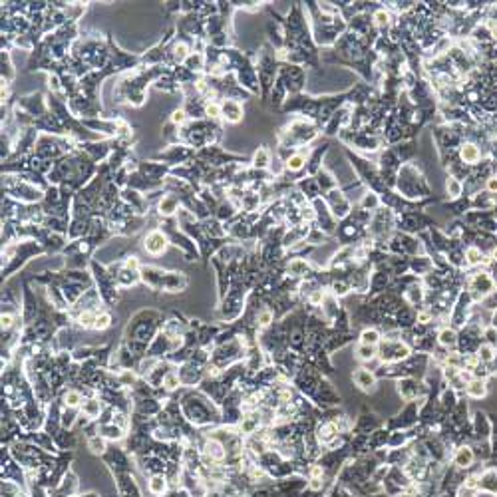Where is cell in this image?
<instances>
[{
    "label": "cell",
    "mask_w": 497,
    "mask_h": 497,
    "mask_svg": "<svg viewBox=\"0 0 497 497\" xmlns=\"http://www.w3.org/2000/svg\"><path fill=\"white\" fill-rule=\"evenodd\" d=\"M394 189L408 201L432 199V187H430L425 175H423L422 167L416 165L414 161L402 165L398 177H396V187Z\"/></svg>",
    "instance_id": "6da1fadb"
},
{
    "label": "cell",
    "mask_w": 497,
    "mask_h": 497,
    "mask_svg": "<svg viewBox=\"0 0 497 497\" xmlns=\"http://www.w3.org/2000/svg\"><path fill=\"white\" fill-rule=\"evenodd\" d=\"M322 199L326 201L328 209H330V213L334 215V219H336L338 223L344 221L350 213H352V209H354V205H352V201L348 199V195H346V191H344L342 187L332 189L330 193H326Z\"/></svg>",
    "instance_id": "7a4b0ae2"
},
{
    "label": "cell",
    "mask_w": 497,
    "mask_h": 497,
    "mask_svg": "<svg viewBox=\"0 0 497 497\" xmlns=\"http://www.w3.org/2000/svg\"><path fill=\"white\" fill-rule=\"evenodd\" d=\"M167 245H169V237L161 229H153L149 231L144 239V249L148 251V255L151 257H161L167 251Z\"/></svg>",
    "instance_id": "3957f363"
},
{
    "label": "cell",
    "mask_w": 497,
    "mask_h": 497,
    "mask_svg": "<svg viewBox=\"0 0 497 497\" xmlns=\"http://www.w3.org/2000/svg\"><path fill=\"white\" fill-rule=\"evenodd\" d=\"M398 394H400V398L406 400V402H416L418 398H422L423 394H425V388H423V384L418 378L406 376L402 380H398Z\"/></svg>",
    "instance_id": "277c9868"
},
{
    "label": "cell",
    "mask_w": 497,
    "mask_h": 497,
    "mask_svg": "<svg viewBox=\"0 0 497 497\" xmlns=\"http://www.w3.org/2000/svg\"><path fill=\"white\" fill-rule=\"evenodd\" d=\"M328 149H330V144H328L326 139L314 146L313 151H311V155H309V159H306V175L314 177V175L324 167L322 165V159H324V155L328 153Z\"/></svg>",
    "instance_id": "5b68a950"
},
{
    "label": "cell",
    "mask_w": 497,
    "mask_h": 497,
    "mask_svg": "<svg viewBox=\"0 0 497 497\" xmlns=\"http://www.w3.org/2000/svg\"><path fill=\"white\" fill-rule=\"evenodd\" d=\"M458 157H460V161L463 163V165L476 167L478 163H481V159H483V151H481V148H479L478 144H474V141H463V144L460 146V149H458Z\"/></svg>",
    "instance_id": "8992f818"
},
{
    "label": "cell",
    "mask_w": 497,
    "mask_h": 497,
    "mask_svg": "<svg viewBox=\"0 0 497 497\" xmlns=\"http://www.w3.org/2000/svg\"><path fill=\"white\" fill-rule=\"evenodd\" d=\"M352 382L356 384V388H360L362 392H372L376 388L378 376L376 372L370 368H356L352 372Z\"/></svg>",
    "instance_id": "52a82bcc"
},
{
    "label": "cell",
    "mask_w": 497,
    "mask_h": 497,
    "mask_svg": "<svg viewBox=\"0 0 497 497\" xmlns=\"http://www.w3.org/2000/svg\"><path fill=\"white\" fill-rule=\"evenodd\" d=\"M221 110H223V120H227V124H239L245 117V110H243V104L239 100H223L221 102Z\"/></svg>",
    "instance_id": "ba28073f"
},
{
    "label": "cell",
    "mask_w": 497,
    "mask_h": 497,
    "mask_svg": "<svg viewBox=\"0 0 497 497\" xmlns=\"http://www.w3.org/2000/svg\"><path fill=\"white\" fill-rule=\"evenodd\" d=\"M314 179H316V183H318V189H320L322 197H324L326 193H330L332 189L340 187L338 179H336V175H334V171H330L328 167H322V169L314 175Z\"/></svg>",
    "instance_id": "9c48e42d"
},
{
    "label": "cell",
    "mask_w": 497,
    "mask_h": 497,
    "mask_svg": "<svg viewBox=\"0 0 497 497\" xmlns=\"http://www.w3.org/2000/svg\"><path fill=\"white\" fill-rule=\"evenodd\" d=\"M436 338H438V346H442V348H445L447 352H449V350H456V348H458L460 332L456 330V328H452V326L447 324V326H442V328L438 330Z\"/></svg>",
    "instance_id": "30bf717a"
},
{
    "label": "cell",
    "mask_w": 497,
    "mask_h": 497,
    "mask_svg": "<svg viewBox=\"0 0 497 497\" xmlns=\"http://www.w3.org/2000/svg\"><path fill=\"white\" fill-rule=\"evenodd\" d=\"M271 163H273V153H271V149L267 148V146H258V148L255 149V153H253V159H251L253 169H257V171H267V169L271 167Z\"/></svg>",
    "instance_id": "8fae6325"
},
{
    "label": "cell",
    "mask_w": 497,
    "mask_h": 497,
    "mask_svg": "<svg viewBox=\"0 0 497 497\" xmlns=\"http://www.w3.org/2000/svg\"><path fill=\"white\" fill-rule=\"evenodd\" d=\"M489 394V386H487V380H479V378H471L465 386V398L469 400H481Z\"/></svg>",
    "instance_id": "7c38bea8"
},
{
    "label": "cell",
    "mask_w": 497,
    "mask_h": 497,
    "mask_svg": "<svg viewBox=\"0 0 497 497\" xmlns=\"http://www.w3.org/2000/svg\"><path fill=\"white\" fill-rule=\"evenodd\" d=\"M443 207L454 215V219H461L465 213L471 211V197H460V199H454V201H445Z\"/></svg>",
    "instance_id": "4fadbf2b"
},
{
    "label": "cell",
    "mask_w": 497,
    "mask_h": 497,
    "mask_svg": "<svg viewBox=\"0 0 497 497\" xmlns=\"http://www.w3.org/2000/svg\"><path fill=\"white\" fill-rule=\"evenodd\" d=\"M157 211L161 217H173L179 211V195H173V193L163 195L157 203Z\"/></svg>",
    "instance_id": "5bb4252c"
},
{
    "label": "cell",
    "mask_w": 497,
    "mask_h": 497,
    "mask_svg": "<svg viewBox=\"0 0 497 497\" xmlns=\"http://www.w3.org/2000/svg\"><path fill=\"white\" fill-rule=\"evenodd\" d=\"M474 461H476V452H474L471 445H460V447L456 449V454H454V463H456L458 467L467 469V467H471Z\"/></svg>",
    "instance_id": "9a60e30c"
},
{
    "label": "cell",
    "mask_w": 497,
    "mask_h": 497,
    "mask_svg": "<svg viewBox=\"0 0 497 497\" xmlns=\"http://www.w3.org/2000/svg\"><path fill=\"white\" fill-rule=\"evenodd\" d=\"M203 452H205V456H207L211 461L223 460V458L227 456L225 445H223L219 440H215V438H211V440H207V442H205V445H203Z\"/></svg>",
    "instance_id": "2e32d148"
},
{
    "label": "cell",
    "mask_w": 497,
    "mask_h": 497,
    "mask_svg": "<svg viewBox=\"0 0 497 497\" xmlns=\"http://www.w3.org/2000/svg\"><path fill=\"white\" fill-rule=\"evenodd\" d=\"M358 207L360 209H364V211H368V213H374V211H378L380 207H382V201H380V195L378 193H374V191H364V195L360 197V201H358Z\"/></svg>",
    "instance_id": "e0dca14e"
},
{
    "label": "cell",
    "mask_w": 497,
    "mask_h": 497,
    "mask_svg": "<svg viewBox=\"0 0 497 497\" xmlns=\"http://www.w3.org/2000/svg\"><path fill=\"white\" fill-rule=\"evenodd\" d=\"M445 195H447V201H454V199L463 197V183H461L460 179L447 175L445 177Z\"/></svg>",
    "instance_id": "ac0fdd59"
},
{
    "label": "cell",
    "mask_w": 497,
    "mask_h": 497,
    "mask_svg": "<svg viewBox=\"0 0 497 497\" xmlns=\"http://www.w3.org/2000/svg\"><path fill=\"white\" fill-rule=\"evenodd\" d=\"M384 338H382V332L378 330V328H372V326H368V328H364V330L360 332V344H368V346H380V342H382Z\"/></svg>",
    "instance_id": "d6986e66"
},
{
    "label": "cell",
    "mask_w": 497,
    "mask_h": 497,
    "mask_svg": "<svg viewBox=\"0 0 497 497\" xmlns=\"http://www.w3.org/2000/svg\"><path fill=\"white\" fill-rule=\"evenodd\" d=\"M354 356L360 360V362H372L378 358V348L376 346H368V344H360L354 348Z\"/></svg>",
    "instance_id": "ffe728a7"
},
{
    "label": "cell",
    "mask_w": 497,
    "mask_h": 497,
    "mask_svg": "<svg viewBox=\"0 0 497 497\" xmlns=\"http://www.w3.org/2000/svg\"><path fill=\"white\" fill-rule=\"evenodd\" d=\"M148 489L151 495H163L167 489V481L163 476H153L148 481Z\"/></svg>",
    "instance_id": "44dd1931"
},
{
    "label": "cell",
    "mask_w": 497,
    "mask_h": 497,
    "mask_svg": "<svg viewBox=\"0 0 497 497\" xmlns=\"http://www.w3.org/2000/svg\"><path fill=\"white\" fill-rule=\"evenodd\" d=\"M205 117L211 120V122H217L219 117H223L221 110V102H205Z\"/></svg>",
    "instance_id": "7402d4cb"
},
{
    "label": "cell",
    "mask_w": 497,
    "mask_h": 497,
    "mask_svg": "<svg viewBox=\"0 0 497 497\" xmlns=\"http://www.w3.org/2000/svg\"><path fill=\"white\" fill-rule=\"evenodd\" d=\"M100 412H102V404H100L96 398H92V400H86V402L82 404V414H84V416H88V418H96V416H100Z\"/></svg>",
    "instance_id": "603a6c76"
},
{
    "label": "cell",
    "mask_w": 497,
    "mask_h": 497,
    "mask_svg": "<svg viewBox=\"0 0 497 497\" xmlns=\"http://www.w3.org/2000/svg\"><path fill=\"white\" fill-rule=\"evenodd\" d=\"M273 320H275V313H273L271 309H261V311L257 313L258 328H269V326L273 324Z\"/></svg>",
    "instance_id": "cb8c5ba5"
},
{
    "label": "cell",
    "mask_w": 497,
    "mask_h": 497,
    "mask_svg": "<svg viewBox=\"0 0 497 497\" xmlns=\"http://www.w3.org/2000/svg\"><path fill=\"white\" fill-rule=\"evenodd\" d=\"M179 384H181L179 372H167L165 376H163V380H161V386L165 388V390H175V388H179Z\"/></svg>",
    "instance_id": "d4e9b609"
},
{
    "label": "cell",
    "mask_w": 497,
    "mask_h": 497,
    "mask_svg": "<svg viewBox=\"0 0 497 497\" xmlns=\"http://www.w3.org/2000/svg\"><path fill=\"white\" fill-rule=\"evenodd\" d=\"M64 404L68 406L70 410H72V408H78V406H82V394H80L78 390H68V392L64 394Z\"/></svg>",
    "instance_id": "484cf974"
},
{
    "label": "cell",
    "mask_w": 497,
    "mask_h": 497,
    "mask_svg": "<svg viewBox=\"0 0 497 497\" xmlns=\"http://www.w3.org/2000/svg\"><path fill=\"white\" fill-rule=\"evenodd\" d=\"M88 447L92 449V454H104L106 452V438L104 436H92L88 440Z\"/></svg>",
    "instance_id": "4316f807"
},
{
    "label": "cell",
    "mask_w": 497,
    "mask_h": 497,
    "mask_svg": "<svg viewBox=\"0 0 497 497\" xmlns=\"http://www.w3.org/2000/svg\"><path fill=\"white\" fill-rule=\"evenodd\" d=\"M110 326H111V314L110 313L98 314L96 324H93V330H108Z\"/></svg>",
    "instance_id": "83f0119b"
},
{
    "label": "cell",
    "mask_w": 497,
    "mask_h": 497,
    "mask_svg": "<svg viewBox=\"0 0 497 497\" xmlns=\"http://www.w3.org/2000/svg\"><path fill=\"white\" fill-rule=\"evenodd\" d=\"M122 267L128 269V271H133V273H139V271H141V263H139V258L135 257V255H131V257L126 258Z\"/></svg>",
    "instance_id": "f1b7e54d"
},
{
    "label": "cell",
    "mask_w": 497,
    "mask_h": 497,
    "mask_svg": "<svg viewBox=\"0 0 497 497\" xmlns=\"http://www.w3.org/2000/svg\"><path fill=\"white\" fill-rule=\"evenodd\" d=\"M14 326V316L10 313H2V330H10Z\"/></svg>",
    "instance_id": "f546056e"
},
{
    "label": "cell",
    "mask_w": 497,
    "mask_h": 497,
    "mask_svg": "<svg viewBox=\"0 0 497 497\" xmlns=\"http://www.w3.org/2000/svg\"><path fill=\"white\" fill-rule=\"evenodd\" d=\"M476 491H478L476 487H469V485L463 483L460 489H458V497H476Z\"/></svg>",
    "instance_id": "4dcf8cb0"
},
{
    "label": "cell",
    "mask_w": 497,
    "mask_h": 497,
    "mask_svg": "<svg viewBox=\"0 0 497 497\" xmlns=\"http://www.w3.org/2000/svg\"><path fill=\"white\" fill-rule=\"evenodd\" d=\"M487 257L491 258V263H493V265H497V247H493V251H491Z\"/></svg>",
    "instance_id": "1f68e13d"
},
{
    "label": "cell",
    "mask_w": 497,
    "mask_h": 497,
    "mask_svg": "<svg viewBox=\"0 0 497 497\" xmlns=\"http://www.w3.org/2000/svg\"><path fill=\"white\" fill-rule=\"evenodd\" d=\"M400 497H414V495H410V493H404V495H400Z\"/></svg>",
    "instance_id": "d6a6232c"
}]
</instances>
